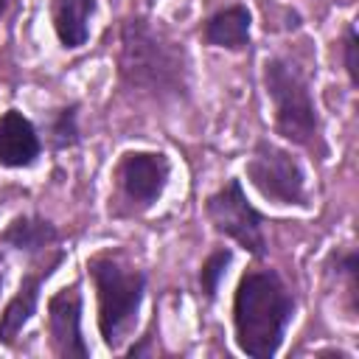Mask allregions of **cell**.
Returning a JSON list of instances; mask_svg holds the SVG:
<instances>
[{
	"mask_svg": "<svg viewBox=\"0 0 359 359\" xmlns=\"http://www.w3.org/2000/svg\"><path fill=\"white\" fill-rule=\"evenodd\" d=\"M149 3H154V0H149Z\"/></svg>",
	"mask_w": 359,
	"mask_h": 359,
	"instance_id": "cell-19",
	"label": "cell"
},
{
	"mask_svg": "<svg viewBox=\"0 0 359 359\" xmlns=\"http://www.w3.org/2000/svg\"><path fill=\"white\" fill-rule=\"evenodd\" d=\"M247 177L255 191L278 205H306V177L300 163L269 140H261L247 163Z\"/></svg>",
	"mask_w": 359,
	"mask_h": 359,
	"instance_id": "cell-5",
	"label": "cell"
},
{
	"mask_svg": "<svg viewBox=\"0 0 359 359\" xmlns=\"http://www.w3.org/2000/svg\"><path fill=\"white\" fill-rule=\"evenodd\" d=\"M121 73L129 84L151 90L185 87V53L151 31L143 20H129L123 28Z\"/></svg>",
	"mask_w": 359,
	"mask_h": 359,
	"instance_id": "cell-3",
	"label": "cell"
},
{
	"mask_svg": "<svg viewBox=\"0 0 359 359\" xmlns=\"http://www.w3.org/2000/svg\"><path fill=\"white\" fill-rule=\"evenodd\" d=\"M3 11H6V0H0V17H3Z\"/></svg>",
	"mask_w": 359,
	"mask_h": 359,
	"instance_id": "cell-17",
	"label": "cell"
},
{
	"mask_svg": "<svg viewBox=\"0 0 359 359\" xmlns=\"http://www.w3.org/2000/svg\"><path fill=\"white\" fill-rule=\"evenodd\" d=\"M59 261H62V252H53L45 264H39L34 272H28V275L22 278L17 294L8 300L6 311L0 314V342H3V345H14V342H17L22 325L31 320V314H34V309H36L42 283L50 278V272H53V266H56Z\"/></svg>",
	"mask_w": 359,
	"mask_h": 359,
	"instance_id": "cell-9",
	"label": "cell"
},
{
	"mask_svg": "<svg viewBox=\"0 0 359 359\" xmlns=\"http://www.w3.org/2000/svg\"><path fill=\"white\" fill-rule=\"evenodd\" d=\"M0 289H3V275H0Z\"/></svg>",
	"mask_w": 359,
	"mask_h": 359,
	"instance_id": "cell-18",
	"label": "cell"
},
{
	"mask_svg": "<svg viewBox=\"0 0 359 359\" xmlns=\"http://www.w3.org/2000/svg\"><path fill=\"white\" fill-rule=\"evenodd\" d=\"M93 14H95V0H50L53 28L65 48H81L87 42Z\"/></svg>",
	"mask_w": 359,
	"mask_h": 359,
	"instance_id": "cell-11",
	"label": "cell"
},
{
	"mask_svg": "<svg viewBox=\"0 0 359 359\" xmlns=\"http://www.w3.org/2000/svg\"><path fill=\"white\" fill-rule=\"evenodd\" d=\"M56 238H59L56 227L50 222L39 219V216H20V219H14L3 230V236H0L3 244L14 247V250H22V252H42L50 244H56Z\"/></svg>",
	"mask_w": 359,
	"mask_h": 359,
	"instance_id": "cell-13",
	"label": "cell"
},
{
	"mask_svg": "<svg viewBox=\"0 0 359 359\" xmlns=\"http://www.w3.org/2000/svg\"><path fill=\"white\" fill-rule=\"evenodd\" d=\"M230 261H233V252H230V250H216V252L202 264L199 286H202V292H205V297H208V300H213V297H216V292H219V280L224 278V272H227Z\"/></svg>",
	"mask_w": 359,
	"mask_h": 359,
	"instance_id": "cell-14",
	"label": "cell"
},
{
	"mask_svg": "<svg viewBox=\"0 0 359 359\" xmlns=\"http://www.w3.org/2000/svg\"><path fill=\"white\" fill-rule=\"evenodd\" d=\"M39 149L36 129L22 112L8 109L0 115V165L25 168L39 157Z\"/></svg>",
	"mask_w": 359,
	"mask_h": 359,
	"instance_id": "cell-10",
	"label": "cell"
},
{
	"mask_svg": "<svg viewBox=\"0 0 359 359\" xmlns=\"http://www.w3.org/2000/svg\"><path fill=\"white\" fill-rule=\"evenodd\" d=\"M87 269L98 294V331L107 348H118L137 320L146 278L140 269L123 264L109 252L93 255L87 261Z\"/></svg>",
	"mask_w": 359,
	"mask_h": 359,
	"instance_id": "cell-2",
	"label": "cell"
},
{
	"mask_svg": "<svg viewBox=\"0 0 359 359\" xmlns=\"http://www.w3.org/2000/svg\"><path fill=\"white\" fill-rule=\"evenodd\" d=\"M48 331H50V345L56 356L84 359L90 353L81 339V292L76 283L56 292L48 300Z\"/></svg>",
	"mask_w": 359,
	"mask_h": 359,
	"instance_id": "cell-8",
	"label": "cell"
},
{
	"mask_svg": "<svg viewBox=\"0 0 359 359\" xmlns=\"http://www.w3.org/2000/svg\"><path fill=\"white\" fill-rule=\"evenodd\" d=\"M202 34L210 45L241 50L250 45V11L244 6H227L213 17H208Z\"/></svg>",
	"mask_w": 359,
	"mask_h": 359,
	"instance_id": "cell-12",
	"label": "cell"
},
{
	"mask_svg": "<svg viewBox=\"0 0 359 359\" xmlns=\"http://www.w3.org/2000/svg\"><path fill=\"white\" fill-rule=\"evenodd\" d=\"M294 311V297L272 269L247 272L233 297L236 342L255 359H269L286 334Z\"/></svg>",
	"mask_w": 359,
	"mask_h": 359,
	"instance_id": "cell-1",
	"label": "cell"
},
{
	"mask_svg": "<svg viewBox=\"0 0 359 359\" xmlns=\"http://www.w3.org/2000/svg\"><path fill=\"white\" fill-rule=\"evenodd\" d=\"M264 84L275 104V126L286 140H294L306 149L317 146L320 121L306 84V76L297 65L286 59H269L264 65Z\"/></svg>",
	"mask_w": 359,
	"mask_h": 359,
	"instance_id": "cell-4",
	"label": "cell"
},
{
	"mask_svg": "<svg viewBox=\"0 0 359 359\" xmlns=\"http://www.w3.org/2000/svg\"><path fill=\"white\" fill-rule=\"evenodd\" d=\"M53 143L56 149H65V146H73L79 140V129H76V107H67V109H59L56 118H53Z\"/></svg>",
	"mask_w": 359,
	"mask_h": 359,
	"instance_id": "cell-15",
	"label": "cell"
},
{
	"mask_svg": "<svg viewBox=\"0 0 359 359\" xmlns=\"http://www.w3.org/2000/svg\"><path fill=\"white\" fill-rule=\"evenodd\" d=\"M168 174H171L168 157L160 151H129L121 157L115 168L121 196L135 210H146L157 202V196L168 182Z\"/></svg>",
	"mask_w": 359,
	"mask_h": 359,
	"instance_id": "cell-7",
	"label": "cell"
},
{
	"mask_svg": "<svg viewBox=\"0 0 359 359\" xmlns=\"http://www.w3.org/2000/svg\"><path fill=\"white\" fill-rule=\"evenodd\" d=\"M205 210H208V219L216 227V233L230 236L233 241H238L252 255L266 252L264 216L247 202L238 180H230L224 188H219L213 196H208Z\"/></svg>",
	"mask_w": 359,
	"mask_h": 359,
	"instance_id": "cell-6",
	"label": "cell"
},
{
	"mask_svg": "<svg viewBox=\"0 0 359 359\" xmlns=\"http://www.w3.org/2000/svg\"><path fill=\"white\" fill-rule=\"evenodd\" d=\"M345 70H348L351 81L356 84L359 81V65H356V31H353V25H348V31H345Z\"/></svg>",
	"mask_w": 359,
	"mask_h": 359,
	"instance_id": "cell-16",
	"label": "cell"
}]
</instances>
